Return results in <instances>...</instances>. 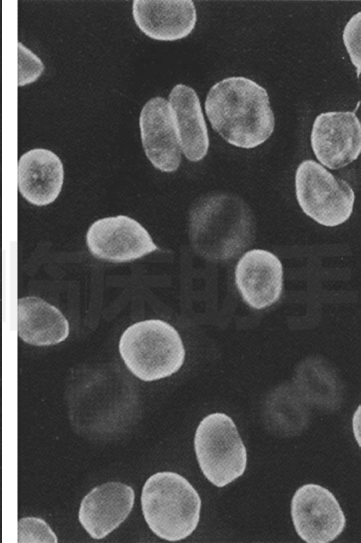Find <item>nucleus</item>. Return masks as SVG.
Returning a JSON list of instances; mask_svg holds the SVG:
<instances>
[{"mask_svg": "<svg viewBox=\"0 0 361 543\" xmlns=\"http://www.w3.org/2000/svg\"><path fill=\"white\" fill-rule=\"evenodd\" d=\"M290 513L297 534L307 543L331 542L345 527V517L336 498L319 484L299 487L292 498Z\"/></svg>", "mask_w": 361, "mask_h": 543, "instance_id": "7", "label": "nucleus"}, {"mask_svg": "<svg viewBox=\"0 0 361 543\" xmlns=\"http://www.w3.org/2000/svg\"><path fill=\"white\" fill-rule=\"evenodd\" d=\"M295 188L303 213L321 225H341L352 215L355 193L350 185L313 160L298 165Z\"/></svg>", "mask_w": 361, "mask_h": 543, "instance_id": "6", "label": "nucleus"}, {"mask_svg": "<svg viewBox=\"0 0 361 543\" xmlns=\"http://www.w3.org/2000/svg\"><path fill=\"white\" fill-rule=\"evenodd\" d=\"M135 501L133 488L120 482H109L93 488L82 499L78 519L95 539L106 537L131 512Z\"/></svg>", "mask_w": 361, "mask_h": 543, "instance_id": "12", "label": "nucleus"}, {"mask_svg": "<svg viewBox=\"0 0 361 543\" xmlns=\"http://www.w3.org/2000/svg\"><path fill=\"white\" fill-rule=\"evenodd\" d=\"M141 142L151 164L163 172H173L181 162V149L173 111L163 97H154L142 107L139 117Z\"/></svg>", "mask_w": 361, "mask_h": 543, "instance_id": "10", "label": "nucleus"}, {"mask_svg": "<svg viewBox=\"0 0 361 543\" xmlns=\"http://www.w3.org/2000/svg\"><path fill=\"white\" fill-rule=\"evenodd\" d=\"M119 352L128 369L142 381L169 377L183 364L185 356L178 331L160 319L137 322L121 336Z\"/></svg>", "mask_w": 361, "mask_h": 543, "instance_id": "4", "label": "nucleus"}, {"mask_svg": "<svg viewBox=\"0 0 361 543\" xmlns=\"http://www.w3.org/2000/svg\"><path fill=\"white\" fill-rule=\"evenodd\" d=\"M44 66L42 60L21 42L18 43V85L34 83L42 75Z\"/></svg>", "mask_w": 361, "mask_h": 543, "instance_id": "18", "label": "nucleus"}, {"mask_svg": "<svg viewBox=\"0 0 361 543\" xmlns=\"http://www.w3.org/2000/svg\"><path fill=\"white\" fill-rule=\"evenodd\" d=\"M194 447L202 472L217 487H226L245 471L246 448L235 424L225 413H212L202 419Z\"/></svg>", "mask_w": 361, "mask_h": 543, "instance_id": "5", "label": "nucleus"}, {"mask_svg": "<svg viewBox=\"0 0 361 543\" xmlns=\"http://www.w3.org/2000/svg\"><path fill=\"white\" fill-rule=\"evenodd\" d=\"M18 542L56 543L58 539L44 520L35 517H27L20 519L18 523Z\"/></svg>", "mask_w": 361, "mask_h": 543, "instance_id": "17", "label": "nucleus"}, {"mask_svg": "<svg viewBox=\"0 0 361 543\" xmlns=\"http://www.w3.org/2000/svg\"><path fill=\"white\" fill-rule=\"evenodd\" d=\"M312 151L322 166L343 168L361 150L360 122L354 112H327L315 118L310 134Z\"/></svg>", "mask_w": 361, "mask_h": 543, "instance_id": "9", "label": "nucleus"}, {"mask_svg": "<svg viewBox=\"0 0 361 543\" xmlns=\"http://www.w3.org/2000/svg\"><path fill=\"white\" fill-rule=\"evenodd\" d=\"M235 281L243 300L250 307H269L279 300L282 292L281 262L269 251L250 250L237 263Z\"/></svg>", "mask_w": 361, "mask_h": 543, "instance_id": "11", "label": "nucleus"}, {"mask_svg": "<svg viewBox=\"0 0 361 543\" xmlns=\"http://www.w3.org/2000/svg\"><path fill=\"white\" fill-rule=\"evenodd\" d=\"M63 179V163L49 150H30L18 160V190L33 205L44 206L53 203L61 191Z\"/></svg>", "mask_w": 361, "mask_h": 543, "instance_id": "14", "label": "nucleus"}, {"mask_svg": "<svg viewBox=\"0 0 361 543\" xmlns=\"http://www.w3.org/2000/svg\"><path fill=\"white\" fill-rule=\"evenodd\" d=\"M132 16L137 28L149 38L174 42L187 37L195 28L197 16L191 0H134Z\"/></svg>", "mask_w": 361, "mask_h": 543, "instance_id": "13", "label": "nucleus"}, {"mask_svg": "<svg viewBox=\"0 0 361 543\" xmlns=\"http://www.w3.org/2000/svg\"><path fill=\"white\" fill-rule=\"evenodd\" d=\"M141 506L149 529L167 541L188 537L200 520L201 499L192 485L176 472L151 475L142 487Z\"/></svg>", "mask_w": 361, "mask_h": 543, "instance_id": "3", "label": "nucleus"}, {"mask_svg": "<svg viewBox=\"0 0 361 543\" xmlns=\"http://www.w3.org/2000/svg\"><path fill=\"white\" fill-rule=\"evenodd\" d=\"M204 109L212 129L237 148H256L274 130V114L267 90L244 76L228 77L212 85Z\"/></svg>", "mask_w": 361, "mask_h": 543, "instance_id": "1", "label": "nucleus"}, {"mask_svg": "<svg viewBox=\"0 0 361 543\" xmlns=\"http://www.w3.org/2000/svg\"><path fill=\"white\" fill-rule=\"evenodd\" d=\"M85 239L92 256L113 263L134 261L158 249L147 230L124 215L97 220L89 227Z\"/></svg>", "mask_w": 361, "mask_h": 543, "instance_id": "8", "label": "nucleus"}, {"mask_svg": "<svg viewBox=\"0 0 361 543\" xmlns=\"http://www.w3.org/2000/svg\"><path fill=\"white\" fill-rule=\"evenodd\" d=\"M18 334L26 343L36 346L54 345L69 335L68 320L54 306L37 297L18 300Z\"/></svg>", "mask_w": 361, "mask_h": 543, "instance_id": "16", "label": "nucleus"}, {"mask_svg": "<svg viewBox=\"0 0 361 543\" xmlns=\"http://www.w3.org/2000/svg\"><path fill=\"white\" fill-rule=\"evenodd\" d=\"M189 234L195 250L211 261L239 254L255 235L253 217L238 196L215 194L202 199L190 215Z\"/></svg>", "mask_w": 361, "mask_h": 543, "instance_id": "2", "label": "nucleus"}, {"mask_svg": "<svg viewBox=\"0 0 361 543\" xmlns=\"http://www.w3.org/2000/svg\"><path fill=\"white\" fill-rule=\"evenodd\" d=\"M360 20L361 13L353 15L343 31V41L350 61L356 68L359 78L360 73Z\"/></svg>", "mask_w": 361, "mask_h": 543, "instance_id": "19", "label": "nucleus"}, {"mask_svg": "<svg viewBox=\"0 0 361 543\" xmlns=\"http://www.w3.org/2000/svg\"><path fill=\"white\" fill-rule=\"evenodd\" d=\"M168 101L173 111L181 152L190 162L202 160L207 154L209 138L196 91L185 84H176Z\"/></svg>", "mask_w": 361, "mask_h": 543, "instance_id": "15", "label": "nucleus"}]
</instances>
